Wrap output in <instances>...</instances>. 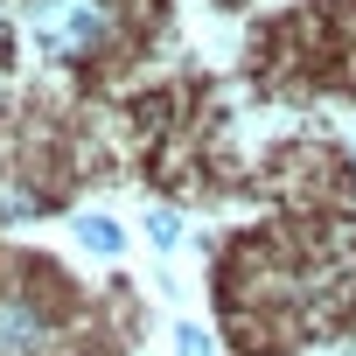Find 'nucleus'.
Segmentation results:
<instances>
[{"label": "nucleus", "instance_id": "obj_7", "mask_svg": "<svg viewBox=\"0 0 356 356\" xmlns=\"http://www.w3.org/2000/svg\"><path fill=\"white\" fill-rule=\"evenodd\" d=\"M349 147H356V140H349Z\"/></svg>", "mask_w": 356, "mask_h": 356}, {"label": "nucleus", "instance_id": "obj_5", "mask_svg": "<svg viewBox=\"0 0 356 356\" xmlns=\"http://www.w3.org/2000/svg\"><path fill=\"white\" fill-rule=\"evenodd\" d=\"M147 231H154V245H161V252H168V245H175V238H182V224H175V217H168V210H154V217H147Z\"/></svg>", "mask_w": 356, "mask_h": 356}, {"label": "nucleus", "instance_id": "obj_4", "mask_svg": "<svg viewBox=\"0 0 356 356\" xmlns=\"http://www.w3.org/2000/svg\"><path fill=\"white\" fill-rule=\"evenodd\" d=\"M175 356H217L210 328H196V321H175Z\"/></svg>", "mask_w": 356, "mask_h": 356}, {"label": "nucleus", "instance_id": "obj_3", "mask_svg": "<svg viewBox=\"0 0 356 356\" xmlns=\"http://www.w3.org/2000/svg\"><path fill=\"white\" fill-rule=\"evenodd\" d=\"M70 231H77V245H84V252H98V259H119V245H126L112 217H77Z\"/></svg>", "mask_w": 356, "mask_h": 356}, {"label": "nucleus", "instance_id": "obj_2", "mask_svg": "<svg viewBox=\"0 0 356 356\" xmlns=\"http://www.w3.org/2000/svg\"><path fill=\"white\" fill-rule=\"evenodd\" d=\"M0 356H56V321L29 293H0Z\"/></svg>", "mask_w": 356, "mask_h": 356}, {"label": "nucleus", "instance_id": "obj_1", "mask_svg": "<svg viewBox=\"0 0 356 356\" xmlns=\"http://www.w3.org/2000/svg\"><path fill=\"white\" fill-rule=\"evenodd\" d=\"M22 15H29L35 49L56 56V63H84V56H98L119 35V8L112 0H22Z\"/></svg>", "mask_w": 356, "mask_h": 356}, {"label": "nucleus", "instance_id": "obj_6", "mask_svg": "<svg viewBox=\"0 0 356 356\" xmlns=\"http://www.w3.org/2000/svg\"><path fill=\"white\" fill-rule=\"evenodd\" d=\"M0 42H8V22H0Z\"/></svg>", "mask_w": 356, "mask_h": 356}]
</instances>
